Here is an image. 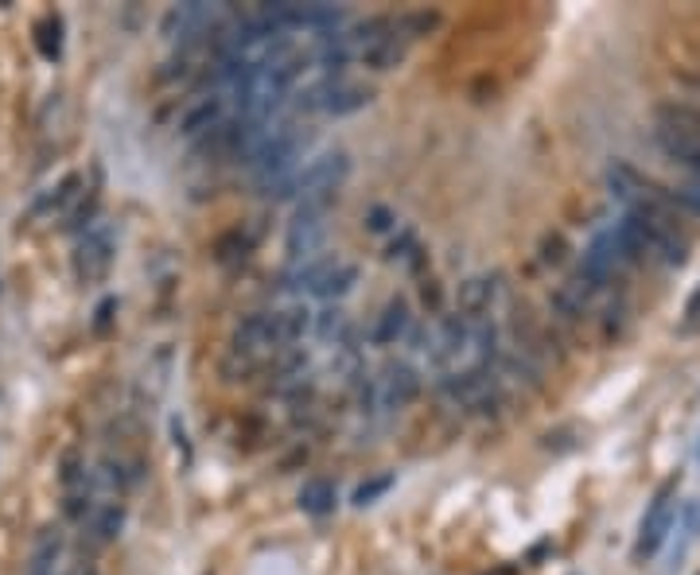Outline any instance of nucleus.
I'll return each mask as SVG.
<instances>
[{
  "label": "nucleus",
  "instance_id": "1",
  "mask_svg": "<svg viewBox=\"0 0 700 575\" xmlns=\"http://www.w3.org/2000/svg\"><path fill=\"white\" fill-rule=\"evenodd\" d=\"M346 180H351V152L343 149L323 152V156H315L297 175V206H323V210H331Z\"/></svg>",
  "mask_w": 700,
  "mask_h": 575
},
{
  "label": "nucleus",
  "instance_id": "2",
  "mask_svg": "<svg viewBox=\"0 0 700 575\" xmlns=\"http://www.w3.org/2000/svg\"><path fill=\"white\" fill-rule=\"evenodd\" d=\"M230 354L249 358V362H261L265 354H269V358L284 354V346H280V330H277V312L246 315L230 335Z\"/></svg>",
  "mask_w": 700,
  "mask_h": 575
},
{
  "label": "nucleus",
  "instance_id": "3",
  "mask_svg": "<svg viewBox=\"0 0 700 575\" xmlns=\"http://www.w3.org/2000/svg\"><path fill=\"white\" fill-rule=\"evenodd\" d=\"M674 525H677V482H666L654 493L650 510H646L643 525H638L635 560H650L666 544V536L674 533Z\"/></svg>",
  "mask_w": 700,
  "mask_h": 575
},
{
  "label": "nucleus",
  "instance_id": "4",
  "mask_svg": "<svg viewBox=\"0 0 700 575\" xmlns=\"http://www.w3.org/2000/svg\"><path fill=\"white\" fill-rule=\"evenodd\" d=\"M327 214L323 206H297L289 223V238H284V249H289L292 264H308L315 261V249L327 238Z\"/></svg>",
  "mask_w": 700,
  "mask_h": 575
},
{
  "label": "nucleus",
  "instance_id": "5",
  "mask_svg": "<svg viewBox=\"0 0 700 575\" xmlns=\"http://www.w3.org/2000/svg\"><path fill=\"white\" fill-rule=\"evenodd\" d=\"M114 264V230L106 223H94L86 234H78L75 246V272L83 284H94L101 280Z\"/></svg>",
  "mask_w": 700,
  "mask_h": 575
},
{
  "label": "nucleus",
  "instance_id": "6",
  "mask_svg": "<svg viewBox=\"0 0 700 575\" xmlns=\"http://www.w3.org/2000/svg\"><path fill=\"white\" fill-rule=\"evenodd\" d=\"M420 397V373L412 362H386V370H381L378 378V404L386 412H401L409 409L412 401Z\"/></svg>",
  "mask_w": 700,
  "mask_h": 575
},
{
  "label": "nucleus",
  "instance_id": "7",
  "mask_svg": "<svg viewBox=\"0 0 700 575\" xmlns=\"http://www.w3.org/2000/svg\"><path fill=\"white\" fill-rule=\"evenodd\" d=\"M471 335H475V327H471L460 312L444 315V319H440V327H437V335H432V346H429L432 362H437L444 373H452V366L460 362V354L471 346Z\"/></svg>",
  "mask_w": 700,
  "mask_h": 575
},
{
  "label": "nucleus",
  "instance_id": "8",
  "mask_svg": "<svg viewBox=\"0 0 700 575\" xmlns=\"http://www.w3.org/2000/svg\"><path fill=\"white\" fill-rule=\"evenodd\" d=\"M246 117H226L218 129H211L203 140L191 144V156L198 160H241V140H246Z\"/></svg>",
  "mask_w": 700,
  "mask_h": 575
},
{
  "label": "nucleus",
  "instance_id": "9",
  "mask_svg": "<svg viewBox=\"0 0 700 575\" xmlns=\"http://www.w3.org/2000/svg\"><path fill=\"white\" fill-rule=\"evenodd\" d=\"M623 264V257H618V246H615V234L611 230H603V234H595L592 241H588V249H584V264H580V276L588 280L592 288H607L611 280H615V269Z\"/></svg>",
  "mask_w": 700,
  "mask_h": 575
},
{
  "label": "nucleus",
  "instance_id": "10",
  "mask_svg": "<svg viewBox=\"0 0 700 575\" xmlns=\"http://www.w3.org/2000/svg\"><path fill=\"white\" fill-rule=\"evenodd\" d=\"M226 117H230L226 113V94H206V98L191 101L187 113L180 117V137L195 144V140H203L211 129H218Z\"/></svg>",
  "mask_w": 700,
  "mask_h": 575
},
{
  "label": "nucleus",
  "instance_id": "11",
  "mask_svg": "<svg viewBox=\"0 0 700 575\" xmlns=\"http://www.w3.org/2000/svg\"><path fill=\"white\" fill-rule=\"evenodd\" d=\"M495 300H498V276H471L460 284V307H455V312H460L471 327H478V323L491 319Z\"/></svg>",
  "mask_w": 700,
  "mask_h": 575
},
{
  "label": "nucleus",
  "instance_id": "12",
  "mask_svg": "<svg viewBox=\"0 0 700 575\" xmlns=\"http://www.w3.org/2000/svg\"><path fill=\"white\" fill-rule=\"evenodd\" d=\"M654 129H669L689 140H700V106L677 101V98L658 101V106H654Z\"/></svg>",
  "mask_w": 700,
  "mask_h": 575
},
{
  "label": "nucleus",
  "instance_id": "13",
  "mask_svg": "<svg viewBox=\"0 0 700 575\" xmlns=\"http://www.w3.org/2000/svg\"><path fill=\"white\" fill-rule=\"evenodd\" d=\"M412 330V312H409V300L394 296L386 307H381L378 323H374V346H397L405 335Z\"/></svg>",
  "mask_w": 700,
  "mask_h": 575
},
{
  "label": "nucleus",
  "instance_id": "14",
  "mask_svg": "<svg viewBox=\"0 0 700 575\" xmlns=\"http://www.w3.org/2000/svg\"><path fill=\"white\" fill-rule=\"evenodd\" d=\"M63 552H66L63 529L58 525L40 529L35 549H32V564H28V575H63Z\"/></svg>",
  "mask_w": 700,
  "mask_h": 575
},
{
  "label": "nucleus",
  "instance_id": "15",
  "mask_svg": "<svg viewBox=\"0 0 700 575\" xmlns=\"http://www.w3.org/2000/svg\"><path fill=\"white\" fill-rule=\"evenodd\" d=\"M654 144H658V152L669 164L685 167V172H692V180H700V140H689L669 129H654Z\"/></svg>",
  "mask_w": 700,
  "mask_h": 575
},
{
  "label": "nucleus",
  "instance_id": "16",
  "mask_svg": "<svg viewBox=\"0 0 700 575\" xmlns=\"http://www.w3.org/2000/svg\"><path fill=\"white\" fill-rule=\"evenodd\" d=\"M297 501L308 518H327V513H335V501H338L335 482H331V478H308V482L300 486Z\"/></svg>",
  "mask_w": 700,
  "mask_h": 575
},
{
  "label": "nucleus",
  "instance_id": "17",
  "mask_svg": "<svg viewBox=\"0 0 700 575\" xmlns=\"http://www.w3.org/2000/svg\"><path fill=\"white\" fill-rule=\"evenodd\" d=\"M90 541L94 544H109V541H117V533L125 529V501L121 498H114V501H101L98 510L90 513Z\"/></svg>",
  "mask_w": 700,
  "mask_h": 575
},
{
  "label": "nucleus",
  "instance_id": "18",
  "mask_svg": "<svg viewBox=\"0 0 700 575\" xmlns=\"http://www.w3.org/2000/svg\"><path fill=\"white\" fill-rule=\"evenodd\" d=\"M697 541H700V498L689 501V506L677 513V544L674 552H669V564H681Z\"/></svg>",
  "mask_w": 700,
  "mask_h": 575
},
{
  "label": "nucleus",
  "instance_id": "19",
  "mask_svg": "<svg viewBox=\"0 0 700 575\" xmlns=\"http://www.w3.org/2000/svg\"><path fill=\"white\" fill-rule=\"evenodd\" d=\"M63 17L58 12H47V17L35 20V51H40L47 63H58L63 58Z\"/></svg>",
  "mask_w": 700,
  "mask_h": 575
},
{
  "label": "nucleus",
  "instance_id": "20",
  "mask_svg": "<svg viewBox=\"0 0 700 575\" xmlns=\"http://www.w3.org/2000/svg\"><path fill=\"white\" fill-rule=\"evenodd\" d=\"M78 187H83V175L78 172H66L63 180L55 183V187L47 191L43 198H35V214H55V210H66V206L78 198Z\"/></svg>",
  "mask_w": 700,
  "mask_h": 575
},
{
  "label": "nucleus",
  "instance_id": "21",
  "mask_svg": "<svg viewBox=\"0 0 700 575\" xmlns=\"http://www.w3.org/2000/svg\"><path fill=\"white\" fill-rule=\"evenodd\" d=\"M351 330H355V327H351V319H346L343 307H323L320 319H315V335H320L323 343H335L338 346L346 335H351Z\"/></svg>",
  "mask_w": 700,
  "mask_h": 575
},
{
  "label": "nucleus",
  "instance_id": "22",
  "mask_svg": "<svg viewBox=\"0 0 700 575\" xmlns=\"http://www.w3.org/2000/svg\"><path fill=\"white\" fill-rule=\"evenodd\" d=\"M394 482H397V478H394V475H378V478H366V482H363V486H358V490H355V493H351V501H355L358 510H366V506H374V501H378V498H381V493H389V490H394Z\"/></svg>",
  "mask_w": 700,
  "mask_h": 575
},
{
  "label": "nucleus",
  "instance_id": "23",
  "mask_svg": "<svg viewBox=\"0 0 700 575\" xmlns=\"http://www.w3.org/2000/svg\"><path fill=\"white\" fill-rule=\"evenodd\" d=\"M564 257H569V241H564V234H545L541 238V261L545 264H564Z\"/></svg>",
  "mask_w": 700,
  "mask_h": 575
},
{
  "label": "nucleus",
  "instance_id": "24",
  "mask_svg": "<svg viewBox=\"0 0 700 575\" xmlns=\"http://www.w3.org/2000/svg\"><path fill=\"white\" fill-rule=\"evenodd\" d=\"M246 249H249V241L241 238V230H230V234H226V238L215 246V257L226 264V261H234V257H246Z\"/></svg>",
  "mask_w": 700,
  "mask_h": 575
},
{
  "label": "nucleus",
  "instance_id": "25",
  "mask_svg": "<svg viewBox=\"0 0 700 575\" xmlns=\"http://www.w3.org/2000/svg\"><path fill=\"white\" fill-rule=\"evenodd\" d=\"M674 203L681 206L685 214L700 218V180H689L685 187H677V191H674Z\"/></svg>",
  "mask_w": 700,
  "mask_h": 575
},
{
  "label": "nucleus",
  "instance_id": "26",
  "mask_svg": "<svg viewBox=\"0 0 700 575\" xmlns=\"http://www.w3.org/2000/svg\"><path fill=\"white\" fill-rule=\"evenodd\" d=\"M394 223H397V218H394V210H389V206H370V210H366V230L386 234Z\"/></svg>",
  "mask_w": 700,
  "mask_h": 575
},
{
  "label": "nucleus",
  "instance_id": "27",
  "mask_svg": "<svg viewBox=\"0 0 700 575\" xmlns=\"http://www.w3.org/2000/svg\"><path fill=\"white\" fill-rule=\"evenodd\" d=\"M114 315H117V300L106 296V300L98 304V312H94V330H98V335H106L109 323H114Z\"/></svg>",
  "mask_w": 700,
  "mask_h": 575
},
{
  "label": "nucleus",
  "instance_id": "28",
  "mask_svg": "<svg viewBox=\"0 0 700 575\" xmlns=\"http://www.w3.org/2000/svg\"><path fill=\"white\" fill-rule=\"evenodd\" d=\"M172 444L175 452H183V463H191V444H187V427H183V420L175 416L172 420Z\"/></svg>",
  "mask_w": 700,
  "mask_h": 575
},
{
  "label": "nucleus",
  "instance_id": "29",
  "mask_svg": "<svg viewBox=\"0 0 700 575\" xmlns=\"http://www.w3.org/2000/svg\"><path fill=\"white\" fill-rule=\"evenodd\" d=\"M685 319H689V327H692V323L700 319V288H697V292H692L689 307H685Z\"/></svg>",
  "mask_w": 700,
  "mask_h": 575
},
{
  "label": "nucleus",
  "instance_id": "30",
  "mask_svg": "<svg viewBox=\"0 0 700 575\" xmlns=\"http://www.w3.org/2000/svg\"><path fill=\"white\" fill-rule=\"evenodd\" d=\"M681 83L689 86V94H692V106H700V75H685Z\"/></svg>",
  "mask_w": 700,
  "mask_h": 575
}]
</instances>
